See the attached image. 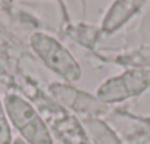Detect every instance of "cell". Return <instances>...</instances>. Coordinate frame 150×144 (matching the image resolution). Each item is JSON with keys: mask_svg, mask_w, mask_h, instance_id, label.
Wrapping results in <instances>:
<instances>
[{"mask_svg": "<svg viewBox=\"0 0 150 144\" xmlns=\"http://www.w3.org/2000/svg\"><path fill=\"white\" fill-rule=\"evenodd\" d=\"M41 110L43 113L46 112L52 129L63 144H93L80 121L57 102L54 103L53 100H47Z\"/></svg>", "mask_w": 150, "mask_h": 144, "instance_id": "obj_4", "label": "cell"}, {"mask_svg": "<svg viewBox=\"0 0 150 144\" xmlns=\"http://www.w3.org/2000/svg\"><path fill=\"white\" fill-rule=\"evenodd\" d=\"M13 137H12V129H11V122L6 115L5 106L0 100V144H12Z\"/></svg>", "mask_w": 150, "mask_h": 144, "instance_id": "obj_7", "label": "cell"}, {"mask_svg": "<svg viewBox=\"0 0 150 144\" xmlns=\"http://www.w3.org/2000/svg\"><path fill=\"white\" fill-rule=\"evenodd\" d=\"M30 43L37 56L54 74L69 83H75L81 78L80 65L57 40L43 32H34Z\"/></svg>", "mask_w": 150, "mask_h": 144, "instance_id": "obj_2", "label": "cell"}, {"mask_svg": "<svg viewBox=\"0 0 150 144\" xmlns=\"http://www.w3.org/2000/svg\"><path fill=\"white\" fill-rule=\"evenodd\" d=\"M150 87V71L129 69L124 74L105 81L96 93V97L103 104L118 103L129 97L140 96Z\"/></svg>", "mask_w": 150, "mask_h": 144, "instance_id": "obj_3", "label": "cell"}, {"mask_svg": "<svg viewBox=\"0 0 150 144\" xmlns=\"http://www.w3.org/2000/svg\"><path fill=\"white\" fill-rule=\"evenodd\" d=\"M87 125L90 126V132H91V135H93V138L96 140L97 144H121L119 140L113 135V132L105 124L91 119V121L87 122Z\"/></svg>", "mask_w": 150, "mask_h": 144, "instance_id": "obj_6", "label": "cell"}, {"mask_svg": "<svg viewBox=\"0 0 150 144\" xmlns=\"http://www.w3.org/2000/svg\"><path fill=\"white\" fill-rule=\"evenodd\" d=\"M12 144H27V143H25L21 137H18V138H15V140H13V143H12Z\"/></svg>", "mask_w": 150, "mask_h": 144, "instance_id": "obj_8", "label": "cell"}, {"mask_svg": "<svg viewBox=\"0 0 150 144\" xmlns=\"http://www.w3.org/2000/svg\"><path fill=\"white\" fill-rule=\"evenodd\" d=\"M52 94L63 103L66 107H71L72 110L78 113H87V115H99L105 112L106 106L97 100V97H91L83 91H78L72 87L62 85V84H53L50 85Z\"/></svg>", "mask_w": 150, "mask_h": 144, "instance_id": "obj_5", "label": "cell"}, {"mask_svg": "<svg viewBox=\"0 0 150 144\" xmlns=\"http://www.w3.org/2000/svg\"><path fill=\"white\" fill-rule=\"evenodd\" d=\"M9 122L27 144H53L50 129L43 115L22 96L9 93L3 100Z\"/></svg>", "mask_w": 150, "mask_h": 144, "instance_id": "obj_1", "label": "cell"}]
</instances>
